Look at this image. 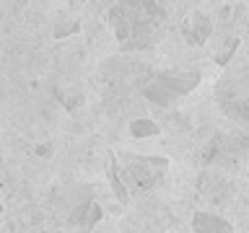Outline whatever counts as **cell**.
<instances>
[{"instance_id":"cell-12","label":"cell","mask_w":249,"mask_h":233,"mask_svg":"<svg viewBox=\"0 0 249 233\" xmlns=\"http://www.w3.org/2000/svg\"><path fill=\"white\" fill-rule=\"evenodd\" d=\"M247 176H249V168H247Z\"/></svg>"},{"instance_id":"cell-1","label":"cell","mask_w":249,"mask_h":233,"mask_svg":"<svg viewBox=\"0 0 249 233\" xmlns=\"http://www.w3.org/2000/svg\"><path fill=\"white\" fill-rule=\"evenodd\" d=\"M107 21L124 52H143L161 39L169 13L161 0H114Z\"/></svg>"},{"instance_id":"cell-6","label":"cell","mask_w":249,"mask_h":233,"mask_svg":"<svg viewBox=\"0 0 249 233\" xmlns=\"http://www.w3.org/2000/svg\"><path fill=\"white\" fill-rule=\"evenodd\" d=\"M184 39L190 42L192 47H202L208 42V36H210V31H213V23H210V18L202 11H192L190 16L184 18Z\"/></svg>"},{"instance_id":"cell-3","label":"cell","mask_w":249,"mask_h":233,"mask_svg":"<svg viewBox=\"0 0 249 233\" xmlns=\"http://www.w3.org/2000/svg\"><path fill=\"white\" fill-rule=\"evenodd\" d=\"M215 96L226 114L249 127V62L229 70L218 81Z\"/></svg>"},{"instance_id":"cell-10","label":"cell","mask_w":249,"mask_h":233,"mask_svg":"<svg viewBox=\"0 0 249 233\" xmlns=\"http://www.w3.org/2000/svg\"><path fill=\"white\" fill-rule=\"evenodd\" d=\"M159 124L153 119H145V116H140V119H132L130 122V135L135 140H143V137H156L159 135Z\"/></svg>"},{"instance_id":"cell-8","label":"cell","mask_w":249,"mask_h":233,"mask_svg":"<svg viewBox=\"0 0 249 233\" xmlns=\"http://www.w3.org/2000/svg\"><path fill=\"white\" fill-rule=\"evenodd\" d=\"M192 231L195 233H233V225L221 215L200 210V213H195V217H192Z\"/></svg>"},{"instance_id":"cell-5","label":"cell","mask_w":249,"mask_h":233,"mask_svg":"<svg viewBox=\"0 0 249 233\" xmlns=\"http://www.w3.org/2000/svg\"><path fill=\"white\" fill-rule=\"evenodd\" d=\"M249 150V135L247 132H218L202 150V161L208 166H233L239 155Z\"/></svg>"},{"instance_id":"cell-7","label":"cell","mask_w":249,"mask_h":233,"mask_svg":"<svg viewBox=\"0 0 249 233\" xmlns=\"http://www.w3.org/2000/svg\"><path fill=\"white\" fill-rule=\"evenodd\" d=\"M107 179L109 184H112V192L114 197L122 202H130V186H127V176H124V171L120 166V161H117L114 153H109V161H107Z\"/></svg>"},{"instance_id":"cell-11","label":"cell","mask_w":249,"mask_h":233,"mask_svg":"<svg viewBox=\"0 0 249 233\" xmlns=\"http://www.w3.org/2000/svg\"><path fill=\"white\" fill-rule=\"evenodd\" d=\"M0 213H3V205H0Z\"/></svg>"},{"instance_id":"cell-2","label":"cell","mask_w":249,"mask_h":233,"mask_svg":"<svg viewBox=\"0 0 249 233\" xmlns=\"http://www.w3.org/2000/svg\"><path fill=\"white\" fill-rule=\"evenodd\" d=\"M202 73L197 67H166V70H151L145 73L140 91L151 104L169 109L171 104H177L179 99H184L187 93H192L200 85Z\"/></svg>"},{"instance_id":"cell-9","label":"cell","mask_w":249,"mask_h":233,"mask_svg":"<svg viewBox=\"0 0 249 233\" xmlns=\"http://www.w3.org/2000/svg\"><path fill=\"white\" fill-rule=\"evenodd\" d=\"M101 215H104V213H101V207L96 205V202H93V200H86L83 205L75 210L73 223H75L78 228H81V231L86 233V231H91L93 225H96V223L101 220Z\"/></svg>"},{"instance_id":"cell-4","label":"cell","mask_w":249,"mask_h":233,"mask_svg":"<svg viewBox=\"0 0 249 233\" xmlns=\"http://www.w3.org/2000/svg\"><path fill=\"white\" fill-rule=\"evenodd\" d=\"M120 166L127 176L130 189L148 192L163 182L169 171V161L163 155H138V153H114Z\"/></svg>"}]
</instances>
